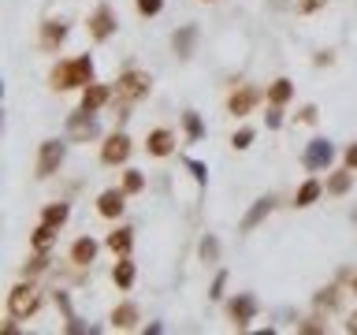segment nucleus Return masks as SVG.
Listing matches in <instances>:
<instances>
[{"instance_id": "5701e85b", "label": "nucleus", "mask_w": 357, "mask_h": 335, "mask_svg": "<svg viewBox=\"0 0 357 335\" xmlns=\"http://www.w3.org/2000/svg\"><path fill=\"white\" fill-rule=\"evenodd\" d=\"M290 97H294V83H290V78H276V83L268 86V105H287Z\"/></svg>"}, {"instance_id": "cd10ccee", "label": "nucleus", "mask_w": 357, "mask_h": 335, "mask_svg": "<svg viewBox=\"0 0 357 335\" xmlns=\"http://www.w3.org/2000/svg\"><path fill=\"white\" fill-rule=\"evenodd\" d=\"M338 298H343V291H338V287H324V291H316V310H335L338 305Z\"/></svg>"}, {"instance_id": "9d476101", "label": "nucleus", "mask_w": 357, "mask_h": 335, "mask_svg": "<svg viewBox=\"0 0 357 335\" xmlns=\"http://www.w3.org/2000/svg\"><path fill=\"white\" fill-rule=\"evenodd\" d=\"M63 41H67V23H60V19H45L41 30H38L41 52H60Z\"/></svg>"}, {"instance_id": "2f4dec72", "label": "nucleus", "mask_w": 357, "mask_h": 335, "mask_svg": "<svg viewBox=\"0 0 357 335\" xmlns=\"http://www.w3.org/2000/svg\"><path fill=\"white\" fill-rule=\"evenodd\" d=\"M231 146H235V149H250V146H253V131H250V127H242V131L231 134Z\"/></svg>"}, {"instance_id": "6e6552de", "label": "nucleus", "mask_w": 357, "mask_h": 335, "mask_svg": "<svg viewBox=\"0 0 357 335\" xmlns=\"http://www.w3.org/2000/svg\"><path fill=\"white\" fill-rule=\"evenodd\" d=\"M272 209H276V197H272V194H264V197H257V202L250 205V213L242 216V224H238V231H242V235L257 231L261 224H264V220H268V216H272Z\"/></svg>"}, {"instance_id": "c85d7f7f", "label": "nucleus", "mask_w": 357, "mask_h": 335, "mask_svg": "<svg viewBox=\"0 0 357 335\" xmlns=\"http://www.w3.org/2000/svg\"><path fill=\"white\" fill-rule=\"evenodd\" d=\"M45 268H49V257H45V250H38V253H34V257L23 265V276H26V279H34L38 272H45Z\"/></svg>"}, {"instance_id": "aec40b11", "label": "nucleus", "mask_w": 357, "mask_h": 335, "mask_svg": "<svg viewBox=\"0 0 357 335\" xmlns=\"http://www.w3.org/2000/svg\"><path fill=\"white\" fill-rule=\"evenodd\" d=\"M112 283L119 287V291H131V287H134V261H127V257L116 261V268H112Z\"/></svg>"}, {"instance_id": "e433bc0d", "label": "nucleus", "mask_w": 357, "mask_h": 335, "mask_svg": "<svg viewBox=\"0 0 357 335\" xmlns=\"http://www.w3.org/2000/svg\"><path fill=\"white\" fill-rule=\"evenodd\" d=\"M224 287H227V272H216V279H213V291H208V298H224Z\"/></svg>"}, {"instance_id": "c756f323", "label": "nucleus", "mask_w": 357, "mask_h": 335, "mask_svg": "<svg viewBox=\"0 0 357 335\" xmlns=\"http://www.w3.org/2000/svg\"><path fill=\"white\" fill-rule=\"evenodd\" d=\"M123 190H127V194H142V190H145V175L131 168V171L123 175Z\"/></svg>"}, {"instance_id": "f03ea898", "label": "nucleus", "mask_w": 357, "mask_h": 335, "mask_svg": "<svg viewBox=\"0 0 357 335\" xmlns=\"http://www.w3.org/2000/svg\"><path fill=\"white\" fill-rule=\"evenodd\" d=\"M38 310H41V291L34 283H15L12 291H8V316H15V321H30Z\"/></svg>"}, {"instance_id": "f257e3e1", "label": "nucleus", "mask_w": 357, "mask_h": 335, "mask_svg": "<svg viewBox=\"0 0 357 335\" xmlns=\"http://www.w3.org/2000/svg\"><path fill=\"white\" fill-rule=\"evenodd\" d=\"M94 83V60L89 56H75V60H60L49 71V86L52 89H86Z\"/></svg>"}, {"instance_id": "0eeeda50", "label": "nucleus", "mask_w": 357, "mask_h": 335, "mask_svg": "<svg viewBox=\"0 0 357 335\" xmlns=\"http://www.w3.org/2000/svg\"><path fill=\"white\" fill-rule=\"evenodd\" d=\"M131 157V138H127L123 131H116V134H108L105 142H100V164H123V160Z\"/></svg>"}, {"instance_id": "20e7f679", "label": "nucleus", "mask_w": 357, "mask_h": 335, "mask_svg": "<svg viewBox=\"0 0 357 335\" xmlns=\"http://www.w3.org/2000/svg\"><path fill=\"white\" fill-rule=\"evenodd\" d=\"M94 138H100V123L89 108L78 105L75 112L67 116V142H94Z\"/></svg>"}, {"instance_id": "1a4fd4ad", "label": "nucleus", "mask_w": 357, "mask_h": 335, "mask_svg": "<svg viewBox=\"0 0 357 335\" xmlns=\"http://www.w3.org/2000/svg\"><path fill=\"white\" fill-rule=\"evenodd\" d=\"M86 30H89V38H94V41H108V38H112V34H116V15H112V8L100 4L97 12L89 15Z\"/></svg>"}, {"instance_id": "4be33fe9", "label": "nucleus", "mask_w": 357, "mask_h": 335, "mask_svg": "<svg viewBox=\"0 0 357 335\" xmlns=\"http://www.w3.org/2000/svg\"><path fill=\"white\" fill-rule=\"evenodd\" d=\"M67 216H71V205L67 202H52V205H45V209H41V224L63 228V224H67Z\"/></svg>"}, {"instance_id": "f8f14e48", "label": "nucleus", "mask_w": 357, "mask_h": 335, "mask_svg": "<svg viewBox=\"0 0 357 335\" xmlns=\"http://www.w3.org/2000/svg\"><path fill=\"white\" fill-rule=\"evenodd\" d=\"M127 197H131V194H127L123 186H119V190H116V186L105 190V194L97 197V213L105 216V220H119V216H123V209H127Z\"/></svg>"}, {"instance_id": "37998d69", "label": "nucleus", "mask_w": 357, "mask_h": 335, "mask_svg": "<svg viewBox=\"0 0 357 335\" xmlns=\"http://www.w3.org/2000/svg\"><path fill=\"white\" fill-rule=\"evenodd\" d=\"M350 291H354V294H357V276H354V279H350Z\"/></svg>"}, {"instance_id": "79ce46f5", "label": "nucleus", "mask_w": 357, "mask_h": 335, "mask_svg": "<svg viewBox=\"0 0 357 335\" xmlns=\"http://www.w3.org/2000/svg\"><path fill=\"white\" fill-rule=\"evenodd\" d=\"M346 332L357 335V313H350V321H346Z\"/></svg>"}, {"instance_id": "c9c22d12", "label": "nucleus", "mask_w": 357, "mask_h": 335, "mask_svg": "<svg viewBox=\"0 0 357 335\" xmlns=\"http://www.w3.org/2000/svg\"><path fill=\"white\" fill-rule=\"evenodd\" d=\"M327 0H298V15H313V12H320Z\"/></svg>"}, {"instance_id": "4468645a", "label": "nucleus", "mask_w": 357, "mask_h": 335, "mask_svg": "<svg viewBox=\"0 0 357 335\" xmlns=\"http://www.w3.org/2000/svg\"><path fill=\"white\" fill-rule=\"evenodd\" d=\"M138 305L134 302H119L112 313H108V328H116V332H134L138 328Z\"/></svg>"}, {"instance_id": "c03bdc74", "label": "nucleus", "mask_w": 357, "mask_h": 335, "mask_svg": "<svg viewBox=\"0 0 357 335\" xmlns=\"http://www.w3.org/2000/svg\"><path fill=\"white\" fill-rule=\"evenodd\" d=\"M205 4H213V0H205Z\"/></svg>"}, {"instance_id": "2eb2a0df", "label": "nucleus", "mask_w": 357, "mask_h": 335, "mask_svg": "<svg viewBox=\"0 0 357 335\" xmlns=\"http://www.w3.org/2000/svg\"><path fill=\"white\" fill-rule=\"evenodd\" d=\"M145 153L149 157H171L175 153V134L168 131V127H157V131H149V138H145Z\"/></svg>"}, {"instance_id": "412c9836", "label": "nucleus", "mask_w": 357, "mask_h": 335, "mask_svg": "<svg viewBox=\"0 0 357 335\" xmlns=\"http://www.w3.org/2000/svg\"><path fill=\"white\" fill-rule=\"evenodd\" d=\"M131 246H134V231H131V228H119V231L108 235V250H112L116 257H127V253H131Z\"/></svg>"}, {"instance_id": "f3484780", "label": "nucleus", "mask_w": 357, "mask_h": 335, "mask_svg": "<svg viewBox=\"0 0 357 335\" xmlns=\"http://www.w3.org/2000/svg\"><path fill=\"white\" fill-rule=\"evenodd\" d=\"M94 257H97V242L89 239V235L75 239V246H71V265L86 268V265H94Z\"/></svg>"}, {"instance_id": "ea45409f", "label": "nucleus", "mask_w": 357, "mask_h": 335, "mask_svg": "<svg viewBox=\"0 0 357 335\" xmlns=\"http://www.w3.org/2000/svg\"><path fill=\"white\" fill-rule=\"evenodd\" d=\"M67 332H71V335H82V332H89V328L78 321V316H67Z\"/></svg>"}, {"instance_id": "9b49d317", "label": "nucleus", "mask_w": 357, "mask_h": 335, "mask_svg": "<svg viewBox=\"0 0 357 335\" xmlns=\"http://www.w3.org/2000/svg\"><path fill=\"white\" fill-rule=\"evenodd\" d=\"M227 316H231L235 328H246V324L257 316V298H253V294H238V298H231V302H227Z\"/></svg>"}, {"instance_id": "b1692460", "label": "nucleus", "mask_w": 357, "mask_h": 335, "mask_svg": "<svg viewBox=\"0 0 357 335\" xmlns=\"http://www.w3.org/2000/svg\"><path fill=\"white\" fill-rule=\"evenodd\" d=\"M350 186H354V171H350V168H343V171H335V175H327V194L343 197Z\"/></svg>"}, {"instance_id": "393cba45", "label": "nucleus", "mask_w": 357, "mask_h": 335, "mask_svg": "<svg viewBox=\"0 0 357 335\" xmlns=\"http://www.w3.org/2000/svg\"><path fill=\"white\" fill-rule=\"evenodd\" d=\"M56 235H60V228H52V224H38V231L30 235V246L34 250H49L52 242H56Z\"/></svg>"}, {"instance_id": "bb28decb", "label": "nucleus", "mask_w": 357, "mask_h": 335, "mask_svg": "<svg viewBox=\"0 0 357 335\" xmlns=\"http://www.w3.org/2000/svg\"><path fill=\"white\" fill-rule=\"evenodd\" d=\"M197 253H201V261H205V265H216L219 239H216V235H205V239H201V246H197Z\"/></svg>"}, {"instance_id": "a878e982", "label": "nucleus", "mask_w": 357, "mask_h": 335, "mask_svg": "<svg viewBox=\"0 0 357 335\" xmlns=\"http://www.w3.org/2000/svg\"><path fill=\"white\" fill-rule=\"evenodd\" d=\"M182 127H186V138H190V142H201V138H205V123H201L197 112H182Z\"/></svg>"}, {"instance_id": "6ab92c4d", "label": "nucleus", "mask_w": 357, "mask_h": 335, "mask_svg": "<svg viewBox=\"0 0 357 335\" xmlns=\"http://www.w3.org/2000/svg\"><path fill=\"white\" fill-rule=\"evenodd\" d=\"M320 194H324V186H320L316 179H305V183L294 190V209H309V205H316Z\"/></svg>"}, {"instance_id": "39448f33", "label": "nucleus", "mask_w": 357, "mask_h": 335, "mask_svg": "<svg viewBox=\"0 0 357 335\" xmlns=\"http://www.w3.org/2000/svg\"><path fill=\"white\" fill-rule=\"evenodd\" d=\"M63 157H67V146H63L60 138H45L41 149H38V171H34V175H38V179H52L60 171Z\"/></svg>"}, {"instance_id": "a211bd4d", "label": "nucleus", "mask_w": 357, "mask_h": 335, "mask_svg": "<svg viewBox=\"0 0 357 335\" xmlns=\"http://www.w3.org/2000/svg\"><path fill=\"white\" fill-rule=\"evenodd\" d=\"M108 101H112V89H108V86H100V83H89L86 89H82V108H89V112L105 108Z\"/></svg>"}, {"instance_id": "a19ab883", "label": "nucleus", "mask_w": 357, "mask_h": 335, "mask_svg": "<svg viewBox=\"0 0 357 335\" xmlns=\"http://www.w3.org/2000/svg\"><path fill=\"white\" fill-rule=\"evenodd\" d=\"M56 305L63 310V316H75V313H71V298L63 294V291H56Z\"/></svg>"}, {"instance_id": "ddd939ff", "label": "nucleus", "mask_w": 357, "mask_h": 335, "mask_svg": "<svg viewBox=\"0 0 357 335\" xmlns=\"http://www.w3.org/2000/svg\"><path fill=\"white\" fill-rule=\"evenodd\" d=\"M261 101V94L253 86H242V89H235L231 97H227V116H235V120H242V116H250L253 112V105Z\"/></svg>"}, {"instance_id": "dca6fc26", "label": "nucleus", "mask_w": 357, "mask_h": 335, "mask_svg": "<svg viewBox=\"0 0 357 335\" xmlns=\"http://www.w3.org/2000/svg\"><path fill=\"white\" fill-rule=\"evenodd\" d=\"M194 41H197V26H179L175 34H171V49H175V56H194Z\"/></svg>"}, {"instance_id": "58836bf2", "label": "nucleus", "mask_w": 357, "mask_h": 335, "mask_svg": "<svg viewBox=\"0 0 357 335\" xmlns=\"http://www.w3.org/2000/svg\"><path fill=\"white\" fill-rule=\"evenodd\" d=\"M298 120H301V123H316V120H320V108H316V105H305Z\"/></svg>"}, {"instance_id": "423d86ee", "label": "nucleus", "mask_w": 357, "mask_h": 335, "mask_svg": "<svg viewBox=\"0 0 357 335\" xmlns=\"http://www.w3.org/2000/svg\"><path fill=\"white\" fill-rule=\"evenodd\" d=\"M332 160H335V146L327 138H313L305 146V153H301V164H305L309 171H324V168H332Z\"/></svg>"}, {"instance_id": "7ed1b4c3", "label": "nucleus", "mask_w": 357, "mask_h": 335, "mask_svg": "<svg viewBox=\"0 0 357 335\" xmlns=\"http://www.w3.org/2000/svg\"><path fill=\"white\" fill-rule=\"evenodd\" d=\"M149 89H153V78L145 75V71H123V75L116 78V97H119V105L142 101Z\"/></svg>"}, {"instance_id": "f704fd0d", "label": "nucleus", "mask_w": 357, "mask_h": 335, "mask_svg": "<svg viewBox=\"0 0 357 335\" xmlns=\"http://www.w3.org/2000/svg\"><path fill=\"white\" fill-rule=\"evenodd\" d=\"M298 332H305V335H320V332H327V324H320V316H309V321H301V324H298Z\"/></svg>"}, {"instance_id": "7c9ffc66", "label": "nucleus", "mask_w": 357, "mask_h": 335, "mask_svg": "<svg viewBox=\"0 0 357 335\" xmlns=\"http://www.w3.org/2000/svg\"><path fill=\"white\" fill-rule=\"evenodd\" d=\"M264 123H268V131H279V127H283V105H268Z\"/></svg>"}, {"instance_id": "473e14b6", "label": "nucleus", "mask_w": 357, "mask_h": 335, "mask_svg": "<svg viewBox=\"0 0 357 335\" xmlns=\"http://www.w3.org/2000/svg\"><path fill=\"white\" fill-rule=\"evenodd\" d=\"M186 171L197 179V186H208V171H205V164H201V160H186Z\"/></svg>"}, {"instance_id": "72a5a7b5", "label": "nucleus", "mask_w": 357, "mask_h": 335, "mask_svg": "<svg viewBox=\"0 0 357 335\" xmlns=\"http://www.w3.org/2000/svg\"><path fill=\"white\" fill-rule=\"evenodd\" d=\"M164 0H138V15H145V19H153V15H160Z\"/></svg>"}, {"instance_id": "4c0bfd02", "label": "nucleus", "mask_w": 357, "mask_h": 335, "mask_svg": "<svg viewBox=\"0 0 357 335\" xmlns=\"http://www.w3.org/2000/svg\"><path fill=\"white\" fill-rule=\"evenodd\" d=\"M343 164L350 168V171H357V142H350V146H346V153H343Z\"/></svg>"}]
</instances>
